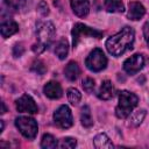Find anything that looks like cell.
<instances>
[{
	"instance_id": "obj_3",
	"label": "cell",
	"mask_w": 149,
	"mask_h": 149,
	"mask_svg": "<svg viewBox=\"0 0 149 149\" xmlns=\"http://www.w3.org/2000/svg\"><path fill=\"white\" fill-rule=\"evenodd\" d=\"M71 35H72V45L73 48H76L78 45V43L80 42L81 37L84 36H87V37H95V38H101L104 33L98 30V29H94V28H91L84 23H76L72 28V31H71Z\"/></svg>"
},
{
	"instance_id": "obj_11",
	"label": "cell",
	"mask_w": 149,
	"mask_h": 149,
	"mask_svg": "<svg viewBox=\"0 0 149 149\" xmlns=\"http://www.w3.org/2000/svg\"><path fill=\"white\" fill-rule=\"evenodd\" d=\"M43 93L50 99H59L63 95V90L57 81H49L43 87Z\"/></svg>"
},
{
	"instance_id": "obj_10",
	"label": "cell",
	"mask_w": 149,
	"mask_h": 149,
	"mask_svg": "<svg viewBox=\"0 0 149 149\" xmlns=\"http://www.w3.org/2000/svg\"><path fill=\"white\" fill-rule=\"evenodd\" d=\"M70 3H71V8H72L73 13L79 17L86 16L90 12V1L88 0H70Z\"/></svg>"
},
{
	"instance_id": "obj_31",
	"label": "cell",
	"mask_w": 149,
	"mask_h": 149,
	"mask_svg": "<svg viewBox=\"0 0 149 149\" xmlns=\"http://www.w3.org/2000/svg\"><path fill=\"white\" fill-rule=\"evenodd\" d=\"M1 106H2V109H1V114H5V113L7 112V109H6V106H5V102H3V101H1Z\"/></svg>"
},
{
	"instance_id": "obj_15",
	"label": "cell",
	"mask_w": 149,
	"mask_h": 149,
	"mask_svg": "<svg viewBox=\"0 0 149 149\" xmlns=\"http://www.w3.org/2000/svg\"><path fill=\"white\" fill-rule=\"evenodd\" d=\"M64 73H65V77L70 80V81H74L78 76L80 74V69H79V65L76 63V62H69L68 65L65 66L64 69Z\"/></svg>"
},
{
	"instance_id": "obj_25",
	"label": "cell",
	"mask_w": 149,
	"mask_h": 149,
	"mask_svg": "<svg viewBox=\"0 0 149 149\" xmlns=\"http://www.w3.org/2000/svg\"><path fill=\"white\" fill-rule=\"evenodd\" d=\"M30 70H31L33 72H35V73H37V74L42 76V74H44V73H45L47 68H45V65H44V63H43L42 61L37 59V61H35V62L31 64Z\"/></svg>"
},
{
	"instance_id": "obj_19",
	"label": "cell",
	"mask_w": 149,
	"mask_h": 149,
	"mask_svg": "<svg viewBox=\"0 0 149 149\" xmlns=\"http://www.w3.org/2000/svg\"><path fill=\"white\" fill-rule=\"evenodd\" d=\"M80 121H81V125L84 127H86V128H90L93 125V120H92V116H91V109H90V107L87 105L81 107Z\"/></svg>"
},
{
	"instance_id": "obj_9",
	"label": "cell",
	"mask_w": 149,
	"mask_h": 149,
	"mask_svg": "<svg viewBox=\"0 0 149 149\" xmlns=\"http://www.w3.org/2000/svg\"><path fill=\"white\" fill-rule=\"evenodd\" d=\"M143 65H144L143 56L140 54H135L123 62V70L128 74H135L143 68Z\"/></svg>"
},
{
	"instance_id": "obj_22",
	"label": "cell",
	"mask_w": 149,
	"mask_h": 149,
	"mask_svg": "<svg viewBox=\"0 0 149 149\" xmlns=\"http://www.w3.org/2000/svg\"><path fill=\"white\" fill-rule=\"evenodd\" d=\"M146 116V111L144 109H139L134 113H132V116H130V123L134 126V127H137L144 119Z\"/></svg>"
},
{
	"instance_id": "obj_12",
	"label": "cell",
	"mask_w": 149,
	"mask_h": 149,
	"mask_svg": "<svg viewBox=\"0 0 149 149\" xmlns=\"http://www.w3.org/2000/svg\"><path fill=\"white\" fill-rule=\"evenodd\" d=\"M144 14H146V8L142 3L137 2V1L129 2V9L127 13L128 19L136 21V20H140Z\"/></svg>"
},
{
	"instance_id": "obj_5",
	"label": "cell",
	"mask_w": 149,
	"mask_h": 149,
	"mask_svg": "<svg viewBox=\"0 0 149 149\" xmlns=\"http://www.w3.org/2000/svg\"><path fill=\"white\" fill-rule=\"evenodd\" d=\"M15 126L20 130V133L28 140L35 139L37 134V122L29 116H20L15 120Z\"/></svg>"
},
{
	"instance_id": "obj_29",
	"label": "cell",
	"mask_w": 149,
	"mask_h": 149,
	"mask_svg": "<svg viewBox=\"0 0 149 149\" xmlns=\"http://www.w3.org/2000/svg\"><path fill=\"white\" fill-rule=\"evenodd\" d=\"M45 49H47V47H44V45L41 44L40 42H37L36 44L33 45V51H34L35 54H41V52H43Z\"/></svg>"
},
{
	"instance_id": "obj_8",
	"label": "cell",
	"mask_w": 149,
	"mask_h": 149,
	"mask_svg": "<svg viewBox=\"0 0 149 149\" xmlns=\"http://www.w3.org/2000/svg\"><path fill=\"white\" fill-rule=\"evenodd\" d=\"M15 106L20 113L35 114L38 112V108H37V105L35 104V100L29 94H22L19 99H16Z\"/></svg>"
},
{
	"instance_id": "obj_18",
	"label": "cell",
	"mask_w": 149,
	"mask_h": 149,
	"mask_svg": "<svg viewBox=\"0 0 149 149\" xmlns=\"http://www.w3.org/2000/svg\"><path fill=\"white\" fill-rule=\"evenodd\" d=\"M69 52V44L65 38H61L55 47V54L59 59H64Z\"/></svg>"
},
{
	"instance_id": "obj_1",
	"label": "cell",
	"mask_w": 149,
	"mask_h": 149,
	"mask_svg": "<svg viewBox=\"0 0 149 149\" xmlns=\"http://www.w3.org/2000/svg\"><path fill=\"white\" fill-rule=\"evenodd\" d=\"M134 40H135L134 29L132 27L126 26L118 34L111 36L106 41L107 51L112 56L119 57V56L123 55L125 52H127L128 50H132L133 49Z\"/></svg>"
},
{
	"instance_id": "obj_13",
	"label": "cell",
	"mask_w": 149,
	"mask_h": 149,
	"mask_svg": "<svg viewBox=\"0 0 149 149\" xmlns=\"http://www.w3.org/2000/svg\"><path fill=\"white\" fill-rule=\"evenodd\" d=\"M114 94H115V88L112 85V83L109 80H104L99 88L98 98L101 100H109L114 97Z\"/></svg>"
},
{
	"instance_id": "obj_20",
	"label": "cell",
	"mask_w": 149,
	"mask_h": 149,
	"mask_svg": "<svg viewBox=\"0 0 149 149\" xmlns=\"http://www.w3.org/2000/svg\"><path fill=\"white\" fill-rule=\"evenodd\" d=\"M57 141L55 140V137L51 134H44L41 141V147L43 149H52L57 147Z\"/></svg>"
},
{
	"instance_id": "obj_28",
	"label": "cell",
	"mask_w": 149,
	"mask_h": 149,
	"mask_svg": "<svg viewBox=\"0 0 149 149\" xmlns=\"http://www.w3.org/2000/svg\"><path fill=\"white\" fill-rule=\"evenodd\" d=\"M24 51V48H23V44L22 43H16L14 45V49H13V55L14 57H20Z\"/></svg>"
},
{
	"instance_id": "obj_17",
	"label": "cell",
	"mask_w": 149,
	"mask_h": 149,
	"mask_svg": "<svg viewBox=\"0 0 149 149\" xmlns=\"http://www.w3.org/2000/svg\"><path fill=\"white\" fill-rule=\"evenodd\" d=\"M104 6L105 9L111 13H122L125 10V6L121 0H105Z\"/></svg>"
},
{
	"instance_id": "obj_26",
	"label": "cell",
	"mask_w": 149,
	"mask_h": 149,
	"mask_svg": "<svg viewBox=\"0 0 149 149\" xmlns=\"http://www.w3.org/2000/svg\"><path fill=\"white\" fill-rule=\"evenodd\" d=\"M81 85H83L84 91L87 92V93H92V92L94 91V87H95V85H94V80H93L92 78H85V79L83 80Z\"/></svg>"
},
{
	"instance_id": "obj_30",
	"label": "cell",
	"mask_w": 149,
	"mask_h": 149,
	"mask_svg": "<svg viewBox=\"0 0 149 149\" xmlns=\"http://www.w3.org/2000/svg\"><path fill=\"white\" fill-rule=\"evenodd\" d=\"M143 35H144V40L149 47V22H146L143 26Z\"/></svg>"
},
{
	"instance_id": "obj_27",
	"label": "cell",
	"mask_w": 149,
	"mask_h": 149,
	"mask_svg": "<svg viewBox=\"0 0 149 149\" xmlns=\"http://www.w3.org/2000/svg\"><path fill=\"white\" fill-rule=\"evenodd\" d=\"M37 10L40 12L41 15L47 16V15L49 14V8H48L47 2H45V1H41V2L38 3V6H37Z\"/></svg>"
},
{
	"instance_id": "obj_7",
	"label": "cell",
	"mask_w": 149,
	"mask_h": 149,
	"mask_svg": "<svg viewBox=\"0 0 149 149\" xmlns=\"http://www.w3.org/2000/svg\"><path fill=\"white\" fill-rule=\"evenodd\" d=\"M54 121L59 128H63V129L70 128L73 123L72 113H71L70 108L66 105L59 106L54 113Z\"/></svg>"
},
{
	"instance_id": "obj_21",
	"label": "cell",
	"mask_w": 149,
	"mask_h": 149,
	"mask_svg": "<svg viewBox=\"0 0 149 149\" xmlns=\"http://www.w3.org/2000/svg\"><path fill=\"white\" fill-rule=\"evenodd\" d=\"M66 94H68V100H69V102H70L71 105H73V106L78 105V102H79L80 99H81L80 92H79L77 88H74V87H70V88L68 90Z\"/></svg>"
},
{
	"instance_id": "obj_14",
	"label": "cell",
	"mask_w": 149,
	"mask_h": 149,
	"mask_svg": "<svg viewBox=\"0 0 149 149\" xmlns=\"http://www.w3.org/2000/svg\"><path fill=\"white\" fill-rule=\"evenodd\" d=\"M0 30H1V35L3 38H7L12 35H14L15 33H17L19 30V26L15 21L13 20H7V21H2L1 26H0Z\"/></svg>"
},
{
	"instance_id": "obj_23",
	"label": "cell",
	"mask_w": 149,
	"mask_h": 149,
	"mask_svg": "<svg viewBox=\"0 0 149 149\" xmlns=\"http://www.w3.org/2000/svg\"><path fill=\"white\" fill-rule=\"evenodd\" d=\"M76 144H77L76 139H73V137H63L58 142L57 147L58 148H62V149H64V148L65 149H71V148H74Z\"/></svg>"
},
{
	"instance_id": "obj_2",
	"label": "cell",
	"mask_w": 149,
	"mask_h": 149,
	"mask_svg": "<svg viewBox=\"0 0 149 149\" xmlns=\"http://www.w3.org/2000/svg\"><path fill=\"white\" fill-rule=\"evenodd\" d=\"M139 98L136 94L129 91H121L119 93V104L115 108V114L120 119H126L133 113V109L137 106Z\"/></svg>"
},
{
	"instance_id": "obj_16",
	"label": "cell",
	"mask_w": 149,
	"mask_h": 149,
	"mask_svg": "<svg viewBox=\"0 0 149 149\" xmlns=\"http://www.w3.org/2000/svg\"><path fill=\"white\" fill-rule=\"evenodd\" d=\"M93 143H94V147L98 148V149H112L114 147L113 143L111 142L109 137L104 133L98 134L93 139Z\"/></svg>"
},
{
	"instance_id": "obj_32",
	"label": "cell",
	"mask_w": 149,
	"mask_h": 149,
	"mask_svg": "<svg viewBox=\"0 0 149 149\" xmlns=\"http://www.w3.org/2000/svg\"><path fill=\"white\" fill-rule=\"evenodd\" d=\"M3 127H5V125H3V121L1 120V130H0V133H2V130H3Z\"/></svg>"
},
{
	"instance_id": "obj_24",
	"label": "cell",
	"mask_w": 149,
	"mask_h": 149,
	"mask_svg": "<svg viewBox=\"0 0 149 149\" xmlns=\"http://www.w3.org/2000/svg\"><path fill=\"white\" fill-rule=\"evenodd\" d=\"M3 2L12 10H19L26 5V0H3Z\"/></svg>"
},
{
	"instance_id": "obj_6",
	"label": "cell",
	"mask_w": 149,
	"mask_h": 149,
	"mask_svg": "<svg viewBox=\"0 0 149 149\" xmlns=\"http://www.w3.org/2000/svg\"><path fill=\"white\" fill-rule=\"evenodd\" d=\"M55 26L50 22V21H45V22H41L37 26V38L38 42L41 44H43L44 47H49L54 40L55 36Z\"/></svg>"
},
{
	"instance_id": "obj_4",
	"label": "cell",
	"mask_w": 149,
	"mask_h": 149,
	"mask_svg": "<svg viewBox=\"0 0 149 149\" xmlns=\"http://www.w3.org/2000/svg\"><path fill=\"white\" fill-rule=\"evenodd\" d=\"M86 68L93 72H100L102 71L107 65V58L104 54V51L99 48L93 49L88 56L85 59Z\"/></svg>"
}]
</instances>
